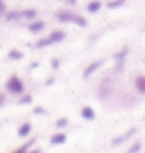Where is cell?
I'll return each mask as SVG.
<instances>
[{
  "label": "cell",
  "mask_w": 145,
  "mask_h": 153,
  "mask_svg": "<svg viewBox=\"0 0 145 153\" xmlns=\"http://www.w3.org/2000/svg\"><path fill=\"white\" fill-rule=\"evenodd\" d=\"M127 53H128V47H122V48H120V52H117V53L114 55L115 61H125Z\"/></svg>",
  "instance_id": "cell-15"
},
{
  "label": "cell",
  "mask_w": 145,
  "mask_h": 153,
  "mask_svg": "<svg viewBox=\"0 0 145 153\" xmlns=\"http://www.w3.org/2000/svg\"><path fill=\"white\" fill-rule=\"evenodd\" d=\"M47 45H52V42H50V39H48V38L39 39L38 42H36V47H38V48H44V47H47Z\"/></svg>",
  "instance_id": "cell-20"
},
{
  "label": "cell",
  "mask_w": 145,
  "mask_h": 153,
  "mask_svg": "<svg viewBox=\"0 0 145 153\" xmlns=\"http://www.w3.org/2000/svg\"><path fill=\"white\" fill-rule=\"evenodd\" d=\"M33 113H34V114H45L47 111H45V109H44L42 106H36V108L33 109Z\"/></svg>",
  "instance_id": "cell-24"
},
{
  "label": "cell",
  "mask_w": 145,
  "mask_h": 153,
  "mask_svg": "<svg viewBox=\"0 0 145 153\" xmlns=\"http://www.w3.org/2000/svg\"><path fill=\"white\" fill-rule=\"evenodd\" d=\"M101 66H103V61H101V59L91 62V64H89V66L84 69V72H83V76H84V78H87V76H91L92 74H95L97 71H98V69H100Z\"/></svg>",
  "instance_id": "cell-4"
},
{
  "label": "cell",
  "mask_w": 145,
  "mask_h": 153,
  "mask_svg": "<svg viewBox=\"0 0 145 153\" xmlns=\"http://www.w3.org/2000/svg\"><path fill=\"white\" fill-rule=\"evenodd\" d=\"M8 58L10 59H14V61H19V59H22L24 58V53L17 50V48H13V50L8 52Z\"/></svg>",
  "instance_id": "cell-13"
},
{
  "label": "cell",
  "mask_w": 145,
  "mask_h": 153,
  "mask_svg": "<svg viewBox=\"0 0 145 153\" xmlns=\"http://www.w3.org/2000/svg\"><path fill=\"white\" fill-rule=\"evenodd\" d=\"M6 89L11 94H22L24 92V81L19 78V76L13 75L6 80Z\"/></svg>",
  "instance_id": "cell-1"
},
{
  "label": "cell",
  "mask_w": 145,
  "mask_h": 153,
  "mask_svg": "<svg viewBox=\"0 0 145 153\" xmlns=\"http://www.w3.org/2000/svg\"><path fill=\"white\" fill-rule=\"evenodd\" d=\"M141 149H142V144H141L139 141H137V142H134V144H133V145H131V147L128 149V153H137Z\"/></svg>",
  "instance_id": "cell-22"
},
{
  "label": "cell",
  "mask_w": 145,
  "mask_h": 153,
  "mask_svg": "<svg viewBox=\"0 0 145 153\" xmlns=\"http://www.w3.org/2000/svg\"><path fill=\"white\" fill-rule=\"evenodd\" d=\"M67 141V136L64 133H56L50 137V144L52 145H63L64 142Z\"/></svg>",
  "instance_id": "cell-7"
},
{
  "label": "cell",
  "mask_w": 145,
  "mask_h": 153,
  "mask_svg": "<svg viewBox=\"0 0 145 153\" xmlns=\"http://www.w3.org/2000/svg\"><path fill=\"white\" fill-rule=\"evenodd\" d=\"M69 123V120H67V117H61V119H58L56 120V127H66V125Z\"/></svg>",
  "instance_id": "cell-23"
},
{
  "label": "cell",
  "mask_w": 145,
  "mask_h": 153,
  "mask_svg": "<svg viewBox=\"0 0 145 153\" xmlns=\"http://www.w3.org/2000/svg\"><path fill=\"white\" fill-rule=\"evenodd\" d=\"M100 8H101L100 0H92V2L87 3V11L89 13H97V11H100Z\"/></svg>",
  "instance_id": "cell-12"
},
{
  "label": "cell",
  "mask_w": 145,
  "mask_h": 153,
  "mask_svg": "<svg viewBox=\"0 0 145 153\" xmlns=\"http://www.w3.org/2000/svg\"><path fill=\"white\" fill-rule=\"evenodd\" d=\"M22 17V11H10L6 13V20H17Z\"/></svg>",
  "instance_id": "cell-18"
},
{
  "label": "cell",
  "mask_w": 145,
  "mask_h": 153,
  "mask_svg": "<svg viewBox=\"0 0 145 153\" xmlns=\"http://www.w3.org/2000/svg\"><path fill=\"white\" fill-rule=\"evenodd\" d=\"M5 103H6V95L0 92V108H2V106L5 105Z\"/></svg>",
  "instance_id": "cell-25"
},
{
  "label": "cell",
  "mask_w": 145,
  "mask_h": 153,
  "mask_svg": "<svg viewBox=\"0 0 145 153\" xmlns=\"http://www.w3.org/2000/svg\"><path fill=\"white\" fill-rule=\"evenodd\" d=\"M127 0H112V2H109L108 3V8H111V10H114V8H120V6L125 3Z\"/></svg>",
  "instance_id": "cell-19"
},
{
  "label": "cell",
  "mask_w": 145,
  "mask_h": 153,
  "mask_svg": "<svg viewBox=\"0 0 145 153\" xmlns=\"http://www.w3.org/2000/svg\"><path fill=\"white\" fill-rule=\"evenodd\" d=\"M34 142H36V141H34V139H30L28 142H25V144L22 145V147H19L17 150H14L13 153H24V152H27V150H30V147H31V145H33Z\"/></svg>",
  "instance_id": "cell-17"
},
{
  "label": "cell",
  "mask_w": 145,
  "mask_h": 153,
  "mask_svg": "<svg viewBox=\"0 0 145 153\" xmlns=\"http://www.w3.org/2000/svg\"><path fill=\"white\" fill-rule=\"evenodd\" d=\"M72 22H73V24H77L78 27H86V25H87V20L83 17V16H80V14H73Z\"/></svg>",
  "instance_id": "cell-14"
},
{
  "label": "cell",
  "mask_w": 145,
  "mask_h": 153,
  "mask_svg": "<svg viewBox=\"0 0 145 153\" xmlns=\"http://www.w3.org/2000/svg\"><path fill=\"white\" fill-rule=\"evenodd\" d=\"M66 2L70 3V5H75V3H77V0H66Z\"/></svg>",
  "instance_id": "cell-30"
},
{
  "label": "cell",
  "mask_w": 145,
  "mask_h": 153,
  "mask_svg": "<svg viewBox=\"0 0 145 153\" xmlns=\"http://www.w3.org/2000/svg\"><path fill=\"white\" fill-rule=\"evenodd\" d=\"M31 102H33V97L30 94H27V95L19 99V105H28V103H31Z\"/></svg>",
  "instance_id": "cell-21"
},
{
  "label": "cell",
  "mask_w": 145,
  "mask_h": 153,
  "mask_svg": "<svg viewBox=\"0 0 145 153\" xmlns=\"http://www.w3.org/2000/svg\"><path fill=\"white\" fill-rule=\"evenodd\" d=\"M30 133H31V123L30 122H25V123L20 125V128L17 131V136L19 137H25V136H28Z\"/></svg>",
  "instance_id": "cell-10"
},
{
  "label": "cell",
  "mask_w": 145,
  "mask_h": 153,
  "mask_svg": "<svg viewBox=\"0 0 145 153\" xmlns=\"http://www.w3.org/2000/svg\"><path fill=\"white\" fill-rule=\"evenodd\" d=\"M52 66H53V69H58L59 67V59H53L52 61Z\"/></svg>",
  "instance_id": "cell-26"
},
{
  "label": "cell",
  "mask_w": 145,
  "mask_h": 153,
  "mask_svg": "<svg viewBox=\"0 0 145 153\" xmlns=\"http://www.w3.org/2000/svg\"><path fill=\"white\" fill-rule=\"evenodd\" d=\"M52 44H56V42H61V41L66 39V33L61 31V30H55L53 33H50V36H48Z\"/></svg>",
  "instance_id": "cell-6"
},
{
  "label": "cell",
  "mask_w": 145,
  "mask_h": 153,
  "mask_svg": "<svg viewBox=\"0 0 145 153\" xmlns=\"http://www.w3.org/2000/svg\"><path fill=\"white\" fill-rule=\"evenodd\" d=\"M53 81H55L53 76H52V78H48V80L45 81V86H50V85H53Z\"/></svg>",
  "instance_id": "cell-27"
},
{
  "label": "cell",
  "mask_w": 145,
  "mask_h": 153,
  "mask_svg": "<svg viewBox=\"0 0 145 153\" xmlns=\"http://www.w3.org/2000/svg\"><path fill=\"white\" fill-rule=\"evenodd\" d=\"M81 117L86 119V120H94L95 119V111L91 106H84L81 109Z\"/></svg>",
  "instance_id": "cell-9"
},
{
  "label": "cell",
  "mask_w": 145,
  "mask_h": 153,
  "mask_svg": "<svg viewBox=\"0 0 145 153\" xmlns=\"http://www.w3.org/2000/svg\"><path fill=\"white\" fill-rule=\"evenodd\" d=\"M44 28H45V24L42 22V20H34V22H31L28 25V30L31 33H41Z\"/></svg>",
  "instance_id": "cell-8"
},
{
  "label": "cell",
  "mask_w": 145,
  "mask_h": 153,
  "mask_svg": "<svg viewBox=\"0 0 145 153\" xmlns=\"http://www.w3.org/2000/svg\"><path fill=\"white\" fill-rule=\"evenodd\" d=\"M97 94H98V99H101V100L108 99V97L112 94V85H111V81H109V78H105L100 83Z\"/></svg>",
  "instance_id": "cell-2"
},
{
  "label": "cell",
  "mask_w": 145,
  "mask_h": 153,
  "mask_svg": "<svg viewBox=\"0 0 145 153\" xmlns=\"http://www.w3.org/2000/svg\"><path fill=\"white\" fill-rule=\"evenodd\" d=\"M36 16H38V11L33 10V8H28V10L22 11V17H25V19H34Z\"/></svg>",
  "instance_id": "cell-16"
},
{
  "label": "cell",
  "mask_w": 145,
  "mask_h": 153,
  "mask_svg": "<svg viewBox=\"0 0 145 153\" xmlns=\"http://www.w3.org/2000/svg\"><path fill=\"white\" fill-rule=\"evenodd\" d=\"M0 13H5V3H3V0H0Z\"/></svg>",
  "instance_id": "cell-28"
},
{
  "label": "cell",
  "mask_w": 145,
  "mask_h": 153,
  "mask_svg": "<svg viewBox=\"0 0 145 153\" xmlns=\"http://www.w3.org/2000/svg\"><path fill=\"white\" fill-rule=\"evenodd\" d=\"M136 88L141 94H145V75H139L136 78Z\"/></svg>",
  "instance_id": "cell-11"
},
{
  "label": "cell",
  "mask_w": 145,
  "mask_h": 153,
  "mask_svg": "<svg viewBox=\"0 0 145 153\" xmlns=\"http://www.w3.org/2000/svg\"><path fill=\"white\" fill-rule=\"evenodd\" d=\"M136 133H137V128H131V130H128L127 133H123V134H120V136L114 137V139H112V145H120V144H123V142H127L128 139H129V137H133Z\"/></svg>",
  "instance_id": "cell-3"
},
{
  "label": "cell",
  "mask_w": 145,
  "mask_h": 153,
  "mask_svg": "<svg viewBox=\"0 0 145 153\" xmlns=\"http://www.w3.org/2000/svg\"><path fill=\"white\" fill-rule=\"evenodd\" d=\"M24 153H41V150H27Z\"/></svg>",
  "instance_id": "cell-29"
},
{
  "label": "cell",
  "mask_w": 145,
  "mask_h": 153,
  "mask_svg": "<svg viewBox=\"0 0 145 153\" xmlns=\"http://www.w3.org/2000/svg\"><path fill=\"white\" fill-rule=\"evenodd\" d=\"M56 19L59 20V22H63V24H66V22H72V19H73V13H70V11H56Z\"/></svg>",
  "instance_id": "cell-5"
}]
</instances>
